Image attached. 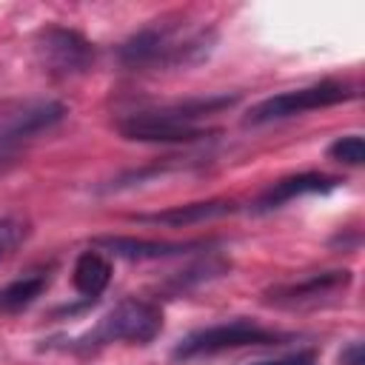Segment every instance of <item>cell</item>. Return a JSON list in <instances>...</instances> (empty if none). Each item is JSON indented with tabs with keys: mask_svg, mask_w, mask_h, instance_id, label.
Here are the masks:
<instances>
[{
	"mask_svg": "<svg viewBox=\"0 0 365 365\" xmlns=\"http://www.w3.org/2000/svg\"><path fill=\"white\" fill-rule=\"evenodd\" d=\"M29 237V222L20 217H0V259Z\"/></svg>",
	"mask_w": 365,
	"mask_h": 365,
	"instance_id": "obj_16",
	"label": "cell"
},
{
	"mask_svg": "<svg viewBox=\"0 0 365 365\" xmlns=\"http://www.w3.org/2000/svg\"><path fill=\"white\" fill-rule=\"evenodd\" d=\"M356 97V88L348 83H334V80H322L314 86H302V88H291L274 97H265L262 103H257L248 114H245V125H265V123H277V120H288L314 108H328L336 103H348Z\"/></svg>",
	"mask_w": 365,
	"mask_h": 365,
	"instance_id": "obj_5",
	"label": "cell"
},
{
	"mask_svg": "<svg viewBox=\"0 0 365 365\" xmlns=\"http://www.w3.org/2000/svg\"><path fill=\"white\" fill-rule=\"evenodd\" d=\"M328 157L336 160V163H345V165H362L365 163V143H362L359 134L336 137L328 145Z\"/></svg>",
	"mask_w": 365,
	"mask_h": 365,
	"instance_id": "obj_15",
	"label": "cell"
},
{
	"mask_svg": "<svg viewBox=\"0 0 365 365\" xmlns=\"http://www.w3.org/2000/svg\"><path fill=\"white\" fill-rule=\"evenodd\" d=\"M66 117V106L60 100H17L0 106V148L37 137L54 128Z\"/></svg>",
	"mask_w": 365,
	"mask_h": 365,
	"instance_id": "obj_7",
	"label": "cell"
},
{
	"mask_svg": "<svg viewBox=\"0 0 365 365\" xmlns=\"http://www.w3.org/2000/svg\"><path fill=\"white\" fill-rule=\"evenodd\" d=\"M211 240H185V242H168V240H143V237H120V234H106L94 237V248L108 251L111 257L120 259H165L177 254H188L197 248H208Z\"/></svg>",
	"mask_w": 365,
	"mask_h": 365,
	"instance_id": "obj_9",
	"label": "cell"
},
{
	"mask_svg": "<svg viewBox=\"0 0 365 365\" xmlns=\"http://www.w3.org/2000/svg\"><path fill=\"white\" fill-rule=\"evenodd\" d=\"M237 202L234 200H202V202H185V205H171L165 211L154 214H134L131 220L137 222H151V225H171V228H185L197 222H208L225 214H234Z\"/></svg>",
	"mask_w": 365,
	"mask_h": 365,
	"instance_id": "obj_11",
	"label": "cell"
},
{
	"mask_svg": "<svg viewBox=\"0 0 365 365\" xmlns=\"http://www.w3.org/2000/svg\"><path fill=\"white\" fill-rule=\"evenodd\" d=\"M34 51L40 66L57 77L86 74L97 57L94 43L66 26H43L34 37Z\"/></svg>",
	"mask_w": 365,
	"mask_h": 365,
	"instance_id": "obj_6",
	"label": "cell"
},
{
	"mask_svg": "<svg viewBox=\"0 0 365 365\" xmlns=\"http://www.w3.org/2000/svg\"><path fill=\"white\" fill-rule=\"evenodd\" d=\"M111 282V262L100 251H83L74 262V288L86 302H97Z\"/></svg>",
	"mask_w": 365,
	"mask_h": 365,
	"instance_id": "obj_12",
	"label": "cell"
},
{
	"mask_svg": "<svg viewBox=\"0 0 365 365\" xmlns=\"http://www.w3.org/2000/svg\"><path fill=\"white\" fill-rule=\"evenodd\" d=\"M228 271H231V262H228L225 257H220V254H205L202 259L191 262L185 271L171 274L168 282H165V291H168V294H185V291H191V288H197V285H202V282H211V279H217V277H222V274H228Z\"/></svg>",
	"mask_w": 365,
	"mask_h": 365,
	"instance_id": "obj_13",
	"label": "cell"
},
{
	"mask_svg": "<svg viewBox=\"0 0 365 365\" xmlns=\"http://www.w3.org/2000/svg\"><path fill=\"white\" fill-rule=\"evenodd\" d=\"M234 103H237V94L188 97L160 108L131 111L117 120V131L134 143H200V140H211L217 131L197 125V120L220 114Z\"/></svg>",
	"mask_w": 365,
	"mask_h": 365,
	"instance_id": "obj_2",
	"label": "cell"
},
{
	"mask_svg": "<svg viewBox=\"0 0 365 365\" xmlns=\"http://www.w3.org/2000/svg\"><path fill=\"white\" fill-rule=\"evenodd\" d=\"M282 339H285V334L262 328L251 319H231V322L208 325V328H200V331L182 336L174 345L171 359L191 362V359H202V356H214V354L237 351V348H251V345H279Z\"/></svg>",
	"mask_w": 365,
	"mask_h": 365,
	"instance_id": "obj_4",
	"label": "cell"
},
{
	"mask_svg": "<svg viewBox=\"0 0 365 365\" xmlns=\"http://www.w3.org/2000/svg\"><path fill=\"white\" fill-rule=\"evenodd\" d=\"M342 180L339 177H331V174H319V171H302V174H291V177H282L277 180L271 188H265L251 211L254 214H268L274 208H282L285 202L297 200V197H308V194H328L334 188H339Z\"/></svg>",
	"mask_w": 365,
	"mask_h": 365,
	"instance_id": "obj_10",
	"label": "cell"
},
{
	"mask_svg": "<svg viewBox=\"0 0 365 365\" xmlns=\"http://www.w3.org/2000/svg\"><path fill=\"white\" fill-rule=\"evenodd\" d=\"M48 288V274L37 271L29 277H17L0 288V314H20L26 311L43 291Z\"/></svg>",
	"mask_w": 365,
	"mask_h": 365,
	"instance_id": "obj_14",
	"label": "cell"
},
{
	"mask_svg": "<svg viewBox=\"0 0 365 365\" xmlns=\"http://www.w3.org/2000/svg\"><path fill=\"white\" fill-rule=\"evenodd\" d=\"M354 274L348 268H334V271H319L294 282H282V285H271L262 299L271 305H282V308H297V305H317L328 297L342 294L351 285Z\"/></svg>",
	"mask_w": 365,
	"mask_h": 365,
	"instance_id": "obj_8",
	"label": "cell"
},
{
	"mask_svg": "<svg viewBox=\"0 0 365 365\" xmlns=\"http://www.w3.org/2000/svg\"><path fill=\"white\" fill-rule=\"evenodd\" d=\"M339 362L342 365H365V356H362V345L359 342H348L339 354Z\"/></svg>",
	"mask_w": 365,
	"mask_h": 365,
	"instance_id": "obj_18",
	"label": "cell"
},
{
	"mask_svg": "<svg viewBox=\"0 0 365 365\" xmlns=\"http://www.w3.org/2000/svg\"><path fill=\"white\" fill-rule=\"evenodd\" d=\"M163 331V311L157 302L151 299H137L128 297L123 302H117L106 317H100V322L74 336L66 339V351L74 354H88L97 348H106L111 342H128V345H148L157 339V334Z\"/></svg>",
	"mask_w": 365,
	"mask_h": 365,
	"instance_id": "obj_3",
	"label": "cell"
},
{
	"mask_svg": "<svg viewBox=\"0 0 365 365\" xmlns=\"http://www.w3.org/2000/svg\"><path fill=\"white\" fill-rule=\"evenodd\" d=\"M217 46V31L208 26L182 29V23H151L134 31L120 48L117 60L128 71L188 68L202 63Z\"/></svg>",
	"mask_w": 365,
	"mask_h": 365,
	"instance_id": "obj_1",
	"label": "cell"
},
{
	"mask_svg": "<svg viewBox=\"0 0 365 365\" xmlns=\"http://www.w3.org/2000/svg\"><path fill=\"white\" fill-rule=\"evenodd\" d=\"M251 365H317V356H314V351H297V354H288V356L259 359V362H251Z\"/></svg>",
	"mask_w": 365,
	"mask_h": 365,
	"instance_id": "obj_17",
	"label": "cell"
}]
</instances>
